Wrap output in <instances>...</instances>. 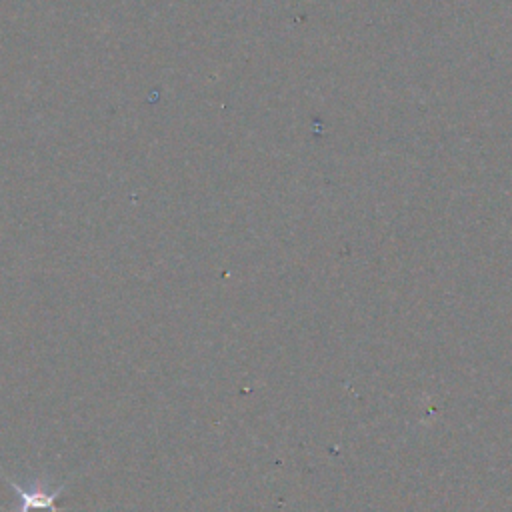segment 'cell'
<instances>
[{
	"label": "cell",
	"instance_id": "2",
	"mask_svg": "<svg viewBox=\"0 0 512 512\" xmlns=\"http://www.w3.org/2000/svg\"><path fill=\"white\" fill-rule=\"evenodd\" d=\"M22 512H54V510H22Z\"/></svg>",
	"mask_w": 512,
	"mask_h": 512
},
{
	"label": "cell",
	"instance_id": "1",
	"mask_svg": "<svg viewBox=\"0 0 512 512\" xmlns=\"http://www.w3.org/2000/svg\"><path fill=\"white\" fill-rule=\"evenodd\" d=\"M6 480V484H10L16 492V498H18V508L16 512H22V510H54V512H62L64 508L56 506V500L58 496L66 490L68 482L60 484V486H50V480H46L44 476H38L32 480L30 486H24L20 482H16L12 476L0 472Z\"/></svg>",
	"mask_w": 512,
	"mask_h": 512
}]
</instances>
